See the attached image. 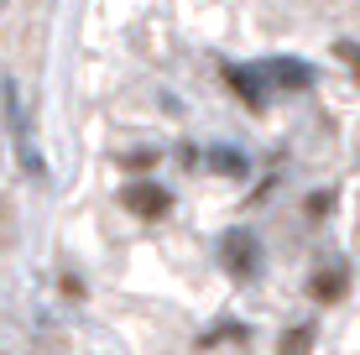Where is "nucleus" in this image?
Listing matches in <instances>:
<instances>
[{
  "label": "nucleus",
  "mask_w": 360,
  "mask_h": 355,
  "mask_svg": "<svg viewBox=\"0 0 360 355\" xmlns=\"http://www.w3.org/2000/svg\"><path fill=\"white\" fill-rule=\"evenodd\" d=\"M120 204H126L136 219H162L172 209V193L162 188V183H131V188L120 193Z\"/></svg>",
  "instance_id": "nucleus-1"
},
{
  "label": "nucleus",
  "mask_w": 360,
  "mask_h": 355,
  "mask_svg": "<svg viewBox=\"0 0 360 355\" xmlns=\"http://www.w3.org/2000/svg\"><path fill=\"white\" fill-rule=\"evenodd\" d=\"M219 256H225V266L235 277H256V262H262V251H256V240L245 235V230H230L225 246H219Z\"/></svg>",
  "instance_id": "nucleus-2"
},
{
  "label": "nucleus",
  "mask_w": 360,
  "mask_h": 355,
  "mask_svg": "<svg viewBox=\"0 0 360 355\" xmlns=\"http://www.w3.org/2000/svg\"><path fill=\"white\" fill-rule=\"evenodd\" d=\"M345 292H350V266H319L308 277V298L314 303H340Z\"/></svg>",
  "instance_id": "nucleus-3"
},
{
  "label": "nucleus",
  "mask_w": 360,
  "mask_h": 355,
  "mask_svg": "<svg viewBox=\"0 0 360 355\" xmlns=\"http://www.w3.org/2000/svg\"><path fill=\"white\" fill-rule=\"evenodd\" d=\"M314 340H319L314 324H292L288 335L277 340V355H308V350H314Z\"/></svg>",
  "instance_id": "nucleus-4"
},
{
  "label": "nucleus",
  "mask_w": 360,
  "mask_h": 355,
  "mask_svg": "<svg viewBox=\"0 0 360 355\" xmlns=\"http://www.w3.org/2000/svg\"><path fill=\"white\" fill-rule=\"evenodd\" d=\"M225 84H230L235 94H240L245 105H262V84H256V79H251L245 68H225Z\"/></svg>",
  "instance_id": "nucleus-5"
},
{
  "label": "nucleus",
  "mask_w": 360,
  "mask_h": 355,
  "mask_svg": "<svg viewBox=\"0 0 360 355\" xmlns=\"http://www.w3.org/2000/svg\"><path fill=\"white\" fill-rule=\"evenodd\" d=\"M271 79H277L282 89H308V68H303V63H292V58H282V63L271 68Z\"/></svg>",
  "instance_id": "nucleus-6"
},
{
  "label": "nucleus",
  "mask_w": 360,
  "mask_h": 355,
  "mask_svg": "<svg viewBox=\"0 0 360 355\" xmlns=\"http://www.w3.org/2000/svg\"><path fill=\"white\" fill-rule=\"evenodd\" d=\"M209 167H214V173H225V178H245V157L230 152V146H219V152L209 157Z\"/></svg>",
  "instance_id": "nucleus-7"
},
{
  "label": "nucleus",
  "mask_w": 360,
  "mask_h": 355,
  "mask_svg": "<svg viewBox=\"0 0 360 355\" xmlns=\"http://www.w3.org/2000/svg\"><path fill=\"white\" fill-rule=\"evenodd\" d=\"M120 162H126V167H152V162H157V152H146V146H141V152H126Z\"/></svg>",
  "instance_id": "nucleus-8"
},
{
  "label": "nucleus",
  "mask_w": 360,
  "mask_h": 355,
  "mask_svg": "<svg viewBox=\"0 0 360 355\" xmlns=\"http://www.w3.org/2000/svg\"><path fill=\"white\" fill-rule=\"evenodd\" d=\"M334 53H340V58H345V63H350V68L360 73V47H355V42H340V47H334Z\"/></svg>",
  "instance_id": "nucleus-9"
}]
</instances>
